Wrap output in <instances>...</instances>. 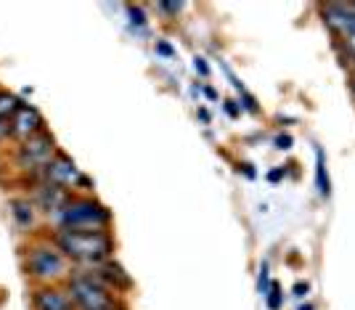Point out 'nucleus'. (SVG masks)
Instances as JSON below:
<instances>
[{"label": "nucleus", "instance_id": "nucleus-11", "mask_svg": "<svg viewBox=\"0 0 355 310\" xmlns=\"http://www.w3.org/2000/svg\"><path fill=\"white\" fill-rule=\"evenodd\" d=\"M14 218L21 225H30L32 223V205L30 202H14Z\"/></svg>", "mask_w": 355, "mask_h": 310}, {"label": "nucleus", "instance_id": "nucleus-4", "mask_svg": "<svg viewBox=\"0 0 355 310\" xmlns=\"http://www.w3.org/2000/svg\"><path fill=\"white\" fill-rule=\"evenodd\" d=\"M67 270V257L61 255L59 247L51 244H35L27 255V273L37 281H53L64 276Z\"/></svg>", "mask_w": 355, "mask_h": 310}, {"label": "nucleus", "instance_id": "nucleus-1", "mask_svg": "<svg viewBox=\"0 0 355 310\" xmlns=\"http://www.w3.org/2000/svg\"><path fill=\"white\" fill-rule=\"evenodd\" d=\"M56 247L74 263L98 268L112 257L114 241L106 231H61Z\"/></svg>", "mask_w": 355, "mask_h": 310}, {"label": "nucleus", "instance_id": "nucleus-7", "mask_svg": "<svg viewBox=\"0 0 355 310\" xmlns=\"http://www.w3.org/2000/svg\"><path fill=\"white\" fill-rule=\"evenodd\" d=\"M32 308L35 310H74L69 292L56 286H40L32 292Z\"/></svg>", "mask_w": 355, "mask_h": 310}, {"label": "nucleus", "instance_id": "nucleus-14", "mask_svg": "<svg viewBox=\"0 0 355 310\" xmlns=\"http://www.w3.org/2000/svg\"><path fill=\"white\" fill-rule=\"evenodd\" d=\"M279 305H282V300H279V289L273 286V297H270V308L276 310V308H279Z\"/></svg>", "mask_w": 355, "mask_h": 310}, {"label": "nucleus", "instance_id": "nucleus-8", "mask_svg": "<svg viewBox=\"0 0 355 310\" xmlns=\"http://www.w3.org/2000/svg\"><path fill=\"white\" fill-rule=\"evenodd\" d=\"M43 133V117L37 114V109L32 106H21L16 112V117L11 119V135H19V138H32V135Z\"/></svg>", "mask_w": 355, "mask_h": 310}, {"label": "nucleus", "instance_id": "nucleus-9", "mask_svg": "<svg viewBox=\"0 0 355 310\" xmlns=\"http://www.w3.org/2000/svg\"><path fill=\"white\" fill-rule=\"evenodd\" d=\"M37 199H40V207H43L45 212H53V215H59L61 209H64V205L69 202L67 191L59 189V186H51V183L37 191Z\"/></svg>", "mask_w": 355, "mask_h": 310}, {"label": "nucleus", "instance_id": "nucleus-3", "mask_svg": "<svg viewBox=\"0 0 355 310\" xmlns=\"http://www.w3.org/2000/svg\"><path fill=\"white\" fill-rule=\"evenodd\" d=\"M69 297L77 310H117V297L96 273H74L69 279Z\"/></svg>", "mask_w": 355, "mask_h": 310}, {"label": "nucleus", "instance_id": "nucleus-16", "mask_svg": "<svg viewBox=\"0 0 355 310\" xmlns=\"http://www.w3.org/2000/svg\"><path fill=\"white\" fill-rule=\"evenodd\" d=\"M196 69H199L202 74H207V64H205L202 59H196Z\"/></svg>", "mask_w": 355, "mask_h": 310}, {"label": "nucleus", "instance_id": "nucleus-13", "mask_svg": "<svg viewBox=\"0 0 355 310\" xmlns=\"http://www.w3.org/2000/svg\"><path fill=\"white\" fill-rule=\"evenodd\" d=\"M11 135V119H0V141H6Z\"/></svg>", "mask_w": 355, "mask_h": 310}, {"label": "nucleus", "instance_id": "nucleus-5", "mask_svg": "<svg viewBox=\"0 0 355 310\" xmlns=\"http://www.w3.org/2000/svg\"><path fill=\"white\" fill-rule=\"evenodd\" d=\"M56 157V146H53V138L45 133H37L27 138L21 148H19V164L24 170H45V164Z\"/></svg>", "mask_w": 355, "mask_h": 310}, {"label": "nucleus", "instance_id": "nucleus-15", "mask_svg": "<svg viewBox=\"0 0 355 310\" xmlns=\"http://www.w3.org/2000/svg\"><path fill=\"white\" fill-rule=\"evenodd\" d=\"M289 144H292V138H289V135L279 138V148H289Z\"/></svg>", "mask_w": 355, "mask_h": 310}, {"label": "nucleus", "instance_id": "nucleus-12", "mask_svg": "<svg viewBox=\"0 0 355 310\" xmlns=\"http://www.w3.org/2000/svg\"><path fill=\"white\" fill-rule=\"evenodd\" d=\"M324 154L318 151V189H321V193H329V180H326V170H324Z\"/></svg>", "mask_w": 355, "mask_h": 310}, {"label": "nucleus", "instance_id": "nucleus-10", "mask_svg": "<svg viewBox=\"0 0 355 310\" xmlns=\"http://www.w3.org/2000/svg\"><path fill=\"white\" fill-rule=\"evenodd\" d=\"M19 109H21V101L16 98L14 93L0 90V119H14Z\"/></svg>", "mask_w": 355, "mask_h": 310}, {"label": "nucleus", "instance_id": "nucleus-2", "mask_svg": "<svg viewBox=\"0 0 355 310\" xmlns=\"http://www.w3.org/2000/svg\"><path fill=\"white\" fill-rule=\"evenodd\" d=\"M61 231H106L112 221L109 209L93 199H69L56 215Z\"/></svg>", "mask_w": 355, "mask_h": 310}, {"label": "nucleus", "instance_id": "nucleus-6", "mask_svg": "<svg viewBox=\"0 0 355 310\" xmlns=\"http://www.w3.org/2000/svg\"><path fill=\"white\" fill-rule=\"evenodd\" d=\"M43 175L51 186H59V189H72V186H80V183H83V186L88 183L85 175L74 167L72 160H69V157H64V154H56L51 162L45 164Z\"/></svg>", "mask_w": 355, "mask_h": 310}, {"label": "nucleus", "instance_id": "nucleus-18", "mask_svg": "<svg viewBox=\"0 0 355 310\" xmlns=\"http://www.w3.org/2000/svg\"><path fill=\"white\" fill-rule=\"evenodd\" d=\"M350 8H353V11H355V3H353V6H350Z\"/></svg>", "mask_w": 355, "mask_h": 310}, {"label": "nucleus", "instance_id": "nucleus-17", "mask_svg": "<svg viewBox=\"0 0 355 310\" xmlns=\"http://www.w3.org/2000/svg\"><path fill=\"white\" fill-rule=\"evenodd\" d=\"M300 310H313V308H311V305H308V308H300Z\"/></svg>", "mask_w": 355, "mask_h": 310}, {"label": "nucleus", "instance_id": "nucleus-19", "mask_svg": "<svg viewBox=\"0 0 355 310\" xmlns=\"http://www.w3.org/2000/svg\"><path fill=\"white\" fill-rule=\"evenodd\" d=\"M353 83H355V77H353Z\"/></svg>", "mask_w": 355, "mask_h": 310}]
</instances>
